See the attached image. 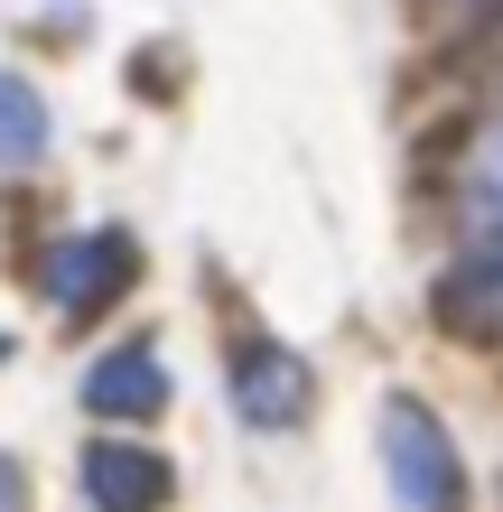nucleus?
Listing matches in <instances>:
<instances>
[{
    "mask_svg": "<svg viewBox=\"0 0 503 512\" xmlns=\"http://www.w3.org/2000/svg\"><path fill=\"white\" fill-rule=\"evenodd\" d=\"M382 485H392V512H466L457 438L420 391H392L382 401Z\"/></svg>",
    "mask_w": 503,
    "mask_h": 512,
    "instance_id": "nucleus-1",
    "label": "nucleus"
},
{
    "mask_svg": "<svg viewBox=\"0 0 503 512\" xmlns=\"http://www.w3.org/2000/svg\"><path fill=\"white\" fill-rule=\"evenodd\" d=\"M140 280V243L122 224H84V233H56L47 261H38V289H47V308H66V317H94L112 308Z\"/></svg>",
    "mask_w": 503,
    "mask_h": 512,
    "instance_id": "nucleus-2",
    "label": "nucleus"
},
{
    "mask_svg": "<svg viewBox=\"0 0 503 512\" xmlns=\"http://www.w3.org/2000/svg\"><path fill=\"white\" fill-rule=\"evenodd\" d=\"M168 494H177V466L150 438H94L84 447V503L94 512H168Z\"/></svg>",
    "mask_w": 503,
    "mask_h": 512,
    "instance_id": "nucleus-3",
    "label": "nucleus"
},
{
    "mask_svg": "<svg viewBox=\"0 0 503 512\" xmlns=\"http://www.w3.org/2000/svg\"><path fill=\"white\" fill-rule=\"evenodd\" d=\"M233 419L243 429H299L308 419V364L271 336H252L233 354Z\"/></svg>",
    "mask_w": 503,
    "mask_h": 512,
    "instance_id": "nucleus-4",
    "label": "nucleus"
},
{
    "mask_svg": "<svg viewBox=\"0 0 503 512\" xmlns=\"http://www.w3.org/2000/svg\"><path fill=\"white\" fill-rule=\"evenodd\" d=\"M84 410L94 419H159L168 410V364H159V345L150 336H131V345H112L94 354V373H84Z\"/></svg>",
    "mask_w": 503,
    "mask_h": 512,
    "instance_id": "nucleus-5",
    "label": "nucleus"
},
{
    "mask_svg": "<svg viewBox=\"0 0 503 512\" xmlns=\"http://www.w3.org/2000/svg\"><path fill=\"white\" fill-rule=\"evenodd\" d=\"M47 140H56L47 94H38L28 75L0 66V168H38V159H47Z\"/></svg>",
    "mask_w": 503,
    "mask_h": 512,
    "instance_id": "nucleus-6",
    "label": "nucleus"
},
{
    "mask_svg": "<svg viewBox=\"0 0 503 512\" xmlns=\"http://www.w3.org/2000/svg\"><path fill=\"white\" fill-rule=\"evenodd\" d=\"M457 233L476 252H503V131L466 159V177H457Z\"/></svg>",
    "mask_w": 503,
    "mask_h": 512,
    "instance_id": "nucleus-7",
    "label": "nucleus"
},
{
    "mask_svg": "<svg viewBox=\"0 0 503 512\" xmlns=\"http://www.w3.org/2000/svg\"><path fill=\"white\" fill-rule=\"evenodd\" d=\"M438 317L448 326H503V252H466L448 280H438Z\"/></svg>",
    "mask_w": 503,
    "mask_h": 512,
    "instance_id": "nucleus-8",
    "label": "nucleus"
},
{
    "mask_svg": "<svg viewBox=\"0 0 503 512\" xmlns=\"http://www.w3.org/2000/svg\"><path fill=\"white\" fill-rule=\"evenodd\" d=\"M0 512H28V485H19V466L0 457Z\"/></svg>",
    "mask_w": 503,
    "mask_h": 512,
    "instance_id": "nucleus-9",
    "label": "nucleus"
},
{
    "mask_svg": "<svg viewBox=\"0 0 503 512\" xmlns=\"http://www.w3.org/2000/svg\"><path fill=\"white\" fill-rule=\"evenodd\" d=\"M448 10H476V0H448Z\"/></svg>",
    "mask_w": 503,
    "mask_h": 512,
    "instance_id": "nucleus-10",
    "label": "nucleus"
}]
</instances>
